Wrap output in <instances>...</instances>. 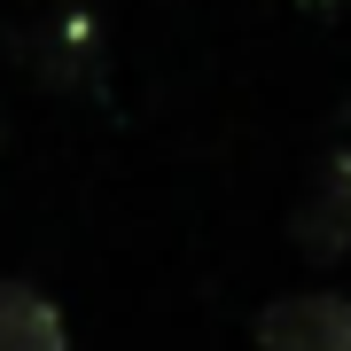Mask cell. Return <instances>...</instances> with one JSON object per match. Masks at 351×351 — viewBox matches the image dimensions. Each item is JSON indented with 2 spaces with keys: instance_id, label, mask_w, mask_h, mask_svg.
Segmentation results:
<instances>
[{
  "instance_id": "obj_1",
  "label": "cell",
  "mask_w": 351,
  "mask_h": 351,
  "mask_svg": "<svg viewBox=\"0 0 351 351\" xmlns=\"http://www.w3.org/2000/svg\"><path fill=\"white\" fill-rule=\"evenodd\" d=\"M16 55H24V71L47 94H94L101 71H110V32H101V16H86V8H55V16H39L24 32Z\"/></svg>"
},
{
  "instance_id": "obj_4",
  "label": "cell",
  "mask_w": 351,
  "mask_h": 351,
  "mask_svg": "<svg viewBox=\"0 0 351 351\" xmlns=\"http://www.w3.org/2000/svg\"><path fill=\"white\" fill-rule=\"evenodd\" d=\"M0 351H71V320L39 281H0Z\"/></svg>"
},
{
  "instance_id": "obj_2",
  "label": "cell",
  "mask_w": 351,
  "mask_h": 351,
  "mask_svg": "<svg viewBox=\"0 0 351 351\" xmlns=\"http://www.w3.org/2000/svg\"><path fill=\"white\" fill-rule=\"evenodd\" d=\"M289 242L313 265L351 258V149H328L313 172H304L297 203H289Z\"/></svg>"
},
{
  "instance_id": "obj_5",
  "label": "cell",
  "mask_w": 351,
  "mask_h": 351,
  "mask_svg": "<svg viewBox=\"0 0 351 351\" xmlns=\"http://www.w3.org/2000/svg\"><path fill=\"white\" fill-rule=\"evenodd\" d=\"M297 8H313V16H336V8H343V0H297Z\"/></svg>"
},
{
  "instance_id": "obj_3",
  "label": "cell",
  "mask_w": 351,
  "mask_h": 351,
  "mask_svg": "<svg viewBox=\"0 0 351 351\" xmlns=\"http://www.w3.org/2000/svg\"><path fill=\"white\" fill-rule=\"evenodd\" d=\"M258 351H351V297L343 289H289L258 313Z\"/></svg>"
}]
</instances>
